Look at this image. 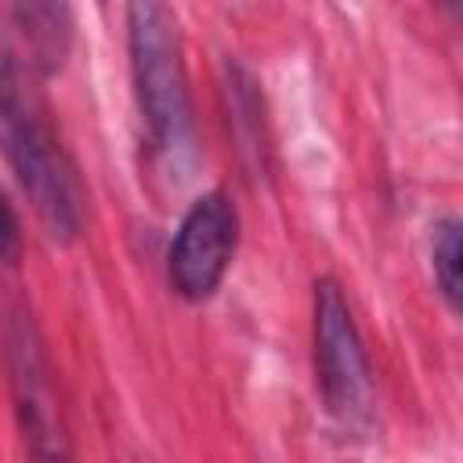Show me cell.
Segmentation results:
<instances>
[{
	"instance_id": "1",
	"label": "cell",
	"mask_w": 463,
	"mask_h": 463,
	"mask_svg": "<svg viewBox=\"0 0 463 463\" xmlns=\"http://www.w3.org/2000/svg\"><path fill=\"white\" fill-rule=\"evenodd\" d=\"M0 148L22 192L29 195L43 232L54 242H72L83 232L87 192L4 25H0Z\"/></svg>"
},
{
	"instance_id": "2",
	"label": "cell",
	"mask_w": 463,
	"mask_h": 463,
	"mask_svg": "<svg viewBox=\"0 0 463 463\" xmlns=\"http://www.w3.org/2000/svg\"><path fill=\"white\" fill-rule=\"evenodd\" d=\"M127 54L148 145L170 170H184L195 152L192 90L181 29L163 0H127Z\"/></svg>"
},
{
	"instance_id": "3",
	"label": "cell",
	"mask_w": 463,
	"mask_h": 463,
	"mask_svg": "<svg viewBox=\"0 0 463 463\" xmlns=\"http://www.w3.org/2000/svg\"><path fill=\"white\" fill-rule=\"evenodd\" d=\"M0 344H4V369H7V387L14 402V420H18L25 449L43 459L69 456V445H65L69 434H65V420L58 405L54 373H51L40 329L22 304L4 311Z\"/></svg>"
},
{
	"instance_id": "4",
	"label": "cell",
	"mask_w": 463,
	"mask_h": 463,
	"mask_svg": "<svg viewBox=\"0 0 463 463\" xmlns=\"http://www.w3.org/2000/svg\"><path fill=\"white\" fill-rule=\"evenodd\" d=\"M311 344H315V383L326 409L340 423H354L369 412V358L336 279H318L311 293Z\"/></svg>"
},
{
	"instance_id": "5",
	"label": "cell",
	"mask_w": 463,
	"mask_h": 463,
	"mask_svg": "<svg viewBox=\"0 0 463 463\" xmlns=\"http://www.w3.org/2000/svg\"><path fill=\"white\" fill-rule=\"evenodd\" d=\"M239 246V210L228 192L213 188L203 192L181 217L170 253H166V279L181 300H206L217 293L232 257Z\"/></svg>"
},
{
	"instance_id": "6",
	"label": "cell",
	"mask_w": 463,
	"mask_h": 463,
	"mask_svg": "<svg viewBox=\"0 0 463 463\" xmlns=\"http://www.w3.org/2000/svg\"><path fill=\"white\" fill-rule=\"evenodd\" d=\"M224 112H228V134L235 141L239 159L253 177H268L271 170V137H268V119H264V94L257 76L242 61H224Z\"/></svg>"
},
{
	"instance_id": "7",
	"label": "cell",
	"mask_w": 463,
	"mask_h": 463,
	"mask_svg": "<svg viewBox=\"0 0 463 463\" xmlns=\"http://www.w3.org/2000/svg\"><path fill=\"white\" fill-rule=\"evenodd\" d=\"M29 47V69H61L72 43V7L69 0H0Z\"/></svg>"
},
{
	"instance_id": "8",
	"label": "cell",
	"mask_w": 463,
	"mask_h": 463,
	"mask_svg": "<svg viewBox=\"0 0 463 463\" xmlns=\"http://www.w3.org/2000/svg\"><path fill=\"white\" fill-rule=\"evenodd\" d=\"M459 221L456 217H441L430 228V271L438 282V293L445 297V304L456 311L459 307Z\"/></svg>"
},
{
	"instance_id": "9",
	"label": "cell",
	"mask_w": 463,
	"mask_h": 463,
	"mask_svg": "<svg viewBox=\"0 0 463 463\" xmlns=\"http://www.w3.org/2000/svg\"><path fill=\"white\" fill-rule=\"evenodd\" d=\"M18 257H22V224H18V213L7 203V195L0 192V260L14 264Z\"/></svg>"
},
{
	"instance_id": "10",
	"label": "cell",
	"mask_w": 463,
	"mask_h": 463,
	"mask_svg": "<svg viewBox=\"0 0 463 463\" xmlns=\"http://www.w3.org/2000/svg\"><path fill=\"white\" fill-rule=\"evenodd\" d=\"M445 4H449V7H456V0H445Z\"/></svg>"
}]
</instances>
